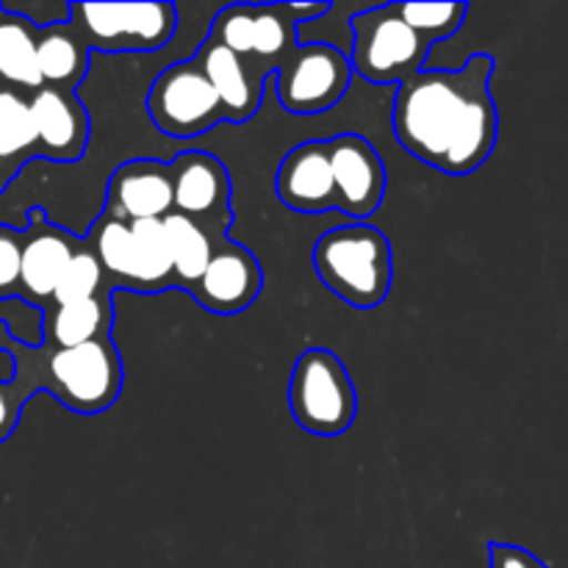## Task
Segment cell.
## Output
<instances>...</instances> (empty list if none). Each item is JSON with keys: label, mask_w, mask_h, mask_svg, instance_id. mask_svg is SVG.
<instances>
[{"label": "cell", "mask_w": 568, "mask_h": 568, "mask_svg": "<svg viewBox=\"0 0 568 568\" xmlns=\"http://www.w3.org/2000/svg\"><path fill=\"white\" fill-rule=\"evenodd\" d=\"M103 214L120 222L164 220L172 214V170L155 159H131L116 166L105 189Z\"/></svg>", "instance_id": "14"}, {"label": "cell", "mask_w": 568, "mask_h": 568, "mask_svg": "<svg viewBox=\"0 0 568 568\" xmlns=\"http://www.w3.org/2000/svg\"><path fill=\"white\" fill-rule=\"evenodd\" d=\"M488 564H491V568H549L530 549L499 541L488 544Z\"/></svg>", "instance_id": "31"}, {"label": "cell", "mask_w": 568, "mask_h": 568, "mask_svg": "<svg viewBox=\"0 0 568 568\" xmlns=\"http://www.w3.org/2000/svg\"><path fill=\"white\" fill-rule=\"evenodd\" d=\"M114 283L105 281V270L100 266L98 255L89 250V244L83 242L81 247L72 253V258L67 261L64 272H61L59 283H55V292L50 305H72L83 303V300L105 297V294L114 292Z\"/></svg>", "instance_id": "25"}, {"label": "cell", "mask_w": 568, "mask_h": 568, "mask_svg": "<svg viewBox=\"0 0 568 568\" xmlns=\"http://www.w3.org/2000/svg\"><path fill=\"white\" fill-rule=\"evenodd\" d=\"M89 53L92 50L72 31L70 22L37 31V64L44 87L75 92L89 70Z\"/></svg>", "instance_id": "19"}, {"label": "cell", "mask_w": 568, "mask_h": 568, "mask_svg": "<svg viewBox=\"0 0 568 568\" xmlns=\"http://www.w3.org/2000/svg\"><path fill=\"white\" fill-rule=\"evenodd\" d=\"M44 349V392L53 394L64 408L94 416L116 403L125 372L111 333L81 347Z\"/></svg>", "instance_id": "4"}, {"label": "cell", "mask_w": 568, "mask_h": 568, "mask_svg": "<svg viewBox=\"0 0 568 568\" xmlns=\"http://www.w3.org/2000/svg\"><path fill=\"white\" fill-rule=\"evenodd\" d=\"M353 48L349 64L353 72L372 83H403L425 70L433 44L425 42L410 26L399 20L394 6L364 9L349 20Z\"/></svg>", "instance_id": "6"}, {"label": "cell", "mask_w": 568, "mask_h": 568, "mask_svg": "<svg viewBox=\"0 0 568 568\" xmlns=\"http://www.w3.org/2000/svg\"><path fill=\"white\" fill-rule=\"evenodd\" d=\"M0 155L26 166L37 159V131H33L28 100L14 89H0Z\"/></svg>", "instance_id": "26"}, {"label": "cell", "mask_w": 568, "mask_h": 568, "mask_svg": "<svg viewBox=\"0 0 568 568\" xmlns=\"http://www.w3.org/2000/svg\"><path fill=\"white\" fill-rule=\"evenodd\" d=\"M70 26L89 50L153 53L178 28L172 3H70Z\"/></svg>", "instance_id": "5"}, {"label": "cell", "mask_w": 568, "mask_h": 568, "mask_svg": "<svg viewBox=\"0 0 568 568\" xmlns=\"http://www.w3.org/2000/svg\"><path fill=\"white\" fill-rule=\"evenodd\" d=\"M405 26L414 28L425 42L449 39L466 20V3H392Z\"/></svg>", "instance_id": "27"}, {"label": "cell", "mask_w": 568, "mask_h": 568, "mask_svg": "<svg viewBox=\"0 0 568 568\" xmlns=\"http://www.w3.org/2000/svg\"><path fill=\"white\" fill-rule=\"evenodd\" d=\"M89 250L98 255L100 266L105 275H111V283L116 288H131L133 283V264H136V250H133V233L128 222L114 220L109 214H100L94 220L92 231L87 239Z\"/></svg>", "instance_id": "24"}, {"label": "cell", "mask_w": 568, "mask_h": 568, "mask_svg": "<svg viewBox=\"0 0 568 568\" xmlns=\"http://www.w3.org/2000/svg\"><path fill=\"white\" fill-rule=\"evenodd\" d=\"M22 170V164H17V161H9L0 155V192H6V186H9L11 181L17 178V172Z\"/></svg>", "instance_id": "32"}, {"label": "cell", "mask_w": 568, "mask_h": 568, "mask_svg": "<svg viewBox=\"0 0 568 568\" xmlns=\"http://www.w3.org/2000/svg\"><path fill=\"white\" fill-rule=\"evenodd\" d=\"M28 109L37 131V155L59 164L83 159L89 144V111L72 89H37Z\"/></svg>", "instance_id": "13"}, {"label": "cell", "mask_w": 568, "mask_h": 568, "mask_svg": "<svg viewBox=\"0 0 568 568\" xmlns=\"http://www.w3.org/2000/svg\"><path fill=\"white\" fill-rule=\"evenodd\" d=\"M194 59L203 67L205 78H209L216 98H220L222 109H225V122L242 125V122L253 120L255 111L264 103L266 78H261L258 72L253 70V64H247L244 59L233 55L231 50L211 42L209 37L203 39V44H200V50L194 53Z\"/></svg>", "instance_id": "17"}, {"label": "cell", "mask_w": 568, "mask_h": 568, "mask_svg": "<svg viewBox=\"0 0 568 568\" xmlns=\"http://www.w3.org/2000/svg\"><path fill=\"white\" fill-rule=\"evenodd\" d=\"M253 28H255V3L225 6L211 22L209 39L220 48L231 50L233 55L247 61L253 55Z\"/></svg>", "instance_id": "28"}, {"label": "cell", "mask_w": 568, "mask_h": 568, "mask_svg": "<svg viewBox=\"0 0 568 568\" xmlns=\"http://www.w3.org/2000/svg\"><path fill=\"white\" fill-rule=\"evenodd\" d=\"M325 142L336 183V211L355 222L369 220L386 200L388 175L383 155L361 133H338Z\"/></svg>", "instance_id": "11"}, {"label": "cell", "mask_w": 568, "mask_h": 568, "mask_svg": "<svg viewBox=\"0 0 568 568\" xmlns=\"http://www.w3.org/2000/svg\"><path fill=\"white\" fill-rule=\"evenodd\" d=\"M133 250H136V264H133L131 292H164L172 288V255L166 242L164 222L142 220L131 222Z\"/></svg>", "instance_id": "22"}, {"label": "cell", "mask_w": 568, "mask_h": 568, "mask_svg": "<svg viewBox=\"0 0 568 568\" xmlns=\"http://www.w3.org/2000/svg\"><path fill=\"white\" fill-rule=\"evenodd\" d=\"M28 220H31L28 231L22 233L20 297L33 305H44L53 300L55 283H59L67 261L83 242H78L72 233L50 225L39 209H33Z\"/></svg>", "instance_id": "16"}, {"label": "cell", "mask_w": 568, "mask_h": 568, "mask_svg": "<svg viewBox=\"0 0 568 568\" xmlns=\"http://www.w3.org/2000/svg\"><path fill=\"white\" fill-rule=\"evenodd\" d=\"M172 211L197 222L211 242L227 239L233 222L231 175L216 155L205 150H183L170 161Z\"/></svg>", "instance_id": "10"}, {"label": "cell", "mask_w": 568, "mask_h": 568, "mask_svg": "<svg viewBox=\"0 0 568 568\" xmlns=\"http://www.w3.org/2000/svg\"><path fill=\"white\" fill-rule=\"evenodd\" d=\"M22 233L0 225V300L20 297Z\"/></svg>", "instance_id": "29"}, {"label": "cell", "mask_w": 568, "mask_h": 568, "mask_svg": "<svg viewBox=\"0 0 568 568\" xmlns=\"http://www.w3.org/2000/svg\"><path fill=\"white\" fill-rule=\"evenodd\" d=\"M111 294L72 305H50L44 311V347L70 349L111 333Z\"/></svg>", "instance_id": "18"}, {"label": "cell", "mask_w": 568, "mask_h": 568, "mask_svg": "<svg viewBox=\"0 0 568 568\" xmlns=\"http://www.w3.org/2000/svg\"><path fill=\"white\" fill-rule=\"evenodd\" d=\"M28 397H31V392L17 377L11 383H0V444L14 433Z\"/></svg>", "instance_id": "30"}, {"label": "cell", "mask_w": 568, "mask_h": 568, "mask_svg": "<svg viewBox=\"0 0 568 568\" xmlns=\"http://www.w3.org/2000/svg\"><path fill=\"white\" fill-rule=\"evenodd\" d=\"M275 194L297 214H325L336 209V183L325 139L303 142L283 155L275 172Z\"/></svg>", "instance_id": "15"}, {"label": "cell", "mask_w": 568, "mask_h": 568, "mask_svg": "<svg viewBox=\"0 0 568 568\" xmlns=\"http://www.w3.org/2000/svg\"><path fill=\"white\" fill-rule=\"evenodd\" d=\"M0 78L11 87L42 89L37 64V28L0 6Z\"/></svg>", "instance_id": "21"}, {"label": "cell", "mask_w": 568, "mask_h": 568, "mask_svg": "<svg viewBox=\"0 0 568 568\" xmlns=\"http://www.w3.org/2000/svg\"><path fill=\"white\" fill-rule=\"evenodd\" d=\"M464 72L422 70L399 83L394 98L392 125L397 142L422 164L442 170L449 136L458 120Z\"/></svg>", "instance_id": "2"}, {"label": "cell", "mask_w": 568, "mask_h": 568, "mask_svg": "<svg viewBox=\"0 0 568 568\" xmlns=\"http://www.w3.org/2000/svg\"><path fill=\"white\" fill-rule=\"evenodd\" d=\"M166 242H170L172 255V288L192 294L194 286L203 277L205 266H209L211 255H214V242L209 233L183 214H166L164 220Z\"/></svg>", "instance_id": "20"}, {"label": "cell", "mask_w": 568, "mask_h": 568, "mask_svg": "<svg viewBox=\"0 0 568 568\" xmlns=\"http://www.w3.org/2000/svg\"><path fill=\"white\" fill-rule=\"evenodd\" d=\"M288 408L305 433L333 438L347 433L358 416L353 377L333 349L308 347L288 377Z\"/></svg>", "instance_id": "3"}, {"label": "cell", "mask_w": 568, "mask_h": 568, "mask_svg": "<svg viewBox=\"0 0 568 568\" xmlns=\"http://www.w3.org/2000/svg\"><path fill=\"white\" fill-rule=\"evenodd\" d=\"M314 270L322 286L347 305L361 311L377 308L392 292V244L369 222H349L316 239Z\"/></svg>", "instance_id": "1"}, {"label": "cell", "mask_w": 568, "mask_h": 568, "mask_svg": "<svg viewBox=\"0 0 568 568\" xmlns=\"http://www.w3.org/2000/svg\"><path fill=\"white\" fill-rule=\"evenodd\" d=\"M497 61L488 53H475L460 67L464 92H460L458 120L444 155V175H471L491 159L499 139V111L491 94V75Z\"/></svg>", "instance_id": "8"}, {"label": "cell", "mask_w": 568, "mask_h": 568, "mask_svg": "<svg viewBox=\"0 0 568 568\" xmlns=\"http://www.w3.org/2000/svg\"><path fill=\"white\" fill-rule=\"evenodd\" d=\"M277 103L294 116L325 114L342 103L353 83V64L344 50L331 42H300L277 61Z\"/></svg>", "instance_id": "7"}, {"label": "cell", "mask_w": 568, "mask_h": 568, "mask_svg": "<svg viewBox=\"0 0 568 568\" xmlns=\"http://www.w3.org/2000/svg\"><path fill=\"white\" fill-rule=\"evenodd\" d=\"M261 288H264V270L258 258L244 244L225 239L214 244V255L194 286L192 297L209 314L233 316L244 314L258 300Z\"/></svg>", "instance_id": "12"}, {"label": "cell", "mask_w": 568, "mask_h": 568, "mask_svg": "<svg viewBox=\"0 0 568 568\" xmlns=\"http://www.w3.org/2000/svg\"><path fill=\"white\" fill-rule=\"evenodd\" d=\"M144 105L153 125L170 139H197L225 122V109L194 55L161 70Z\"/></svg>", "instance_id": "9"}, {"label": "cell", "mask_w": 568, "mask_h": 568, "mask_svg": "<svg viewBox=\"0 0 568 568\" xmlns=\"http://www.w3.org/2000/svg\"><path fill=\"white\" fill-rule=\"evenodd\" d=\"M300 44L297 20L288 14L286 3H255V28H253V55L258 61L261 75L272 78L277 61L288 50Z\"/></svg>", "instance_id": "23"}]
</instances>
